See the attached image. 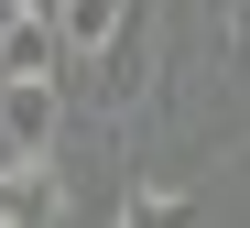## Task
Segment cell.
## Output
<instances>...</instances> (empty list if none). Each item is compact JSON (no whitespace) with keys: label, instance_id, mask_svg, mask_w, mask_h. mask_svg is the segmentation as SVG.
<instances>
[{"label":"cell","instance_id":"cell-1","mask_svg":"<svg viewBox=\"0 0 250 228\" xmlns=\"http://www.w3.org/2000/svg\"><path fill=\"white\" fill-rule=\"evenodd\" d=\"M55 130H65L55 76H0V152H55Z\"/></svg>","mask_w":250,"mask_h":228},{"label":"cell","instance_id":"cell-2","mask_svg":"<svg viewBox=\"0 0 250 228\" xmlns=\"http://www.w3.org/2000/svg\"><path fill=\"white\" fill-rule=\"evenodd\" d=\"M11 217H65L55 152H0V228H11Z\"/></svg>","mask_w":250,"mask_h":228},{"label":"cell","instance_id":"cell-5","mask_svg":"<svg viewBox=\"0 0 250 228\" xmlns=\"http://www.w3.org/2000/svg\"><path fill=\"white\" fill-rule=\"evenodd\" d=\"M11 11H55V0H11Z\"/></svg>","mask_w":250,"mask_h":228},{"label":"cell","instance_id":"cell-3","mask_svg":"<svg viewBox=\"0 0 250 228\" xmlns=\"http://www.w3.org/2000/svg\"><path fill=\"white\" fill-rule=\"evenodd\" d=\"M120 22H131V0H55L65 65H98V55H120Z\"/></svg>","mask_w":250,"mask_h":228},{"label":"cell","instance_id":"cell-4","mask_svg":"<svg viewBox=\"0 0 250 228\" xmlns=\"http://www.w3.org/2000/svg\"><path fill=\"white\" fill-rule=\"evenodd\" d=\"M55 65H65L55 11H0V76H55Z\"/></svg>","mask_w":250,"mask_h":228}]
</instances>
